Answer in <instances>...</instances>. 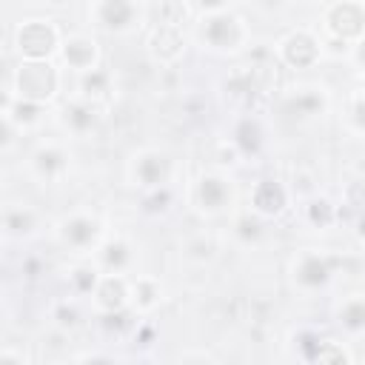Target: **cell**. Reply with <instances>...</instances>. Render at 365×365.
<instances>
[{
    "mask_svg": "<svg viewBox=\"0 0 365 365\" xmlns=\"http://www.w3.org/2000/svg\"><path fill=\"white\" fill-rule=\"evenodd\" d=\"M20 91L26 100H40L54 91V71L46 63L20 66Z\"/></svg>",
    "mask_w": 365,
    "mask_h": 365,
    "instance_id": "1",
    "label": "cell"
},
{
    "mask_svg": "<svg viewBox=\"0 0 365 365\" xmlns=\"http://www.w3.org/2000/svg\"><path fill=\"white\" fill-rule=\"evenodd\" d=\"M17 43H20V51H23V54L40 60V57H46V54L51 51V46H54V31H51L46 23H29V26L20 29Z\"/></svg>",
    "mask_w": 365,
    "mask_h": 365,
    "instance_id": "2",
    "label": "cell"
},
{
    "mask_svg": "<svg viewBox=\"0 0 365 365\" xmlns=\"http://www.w3.org/2000/svg\"><path fill=\"white\" fill-rule=\"evenodd\" d=\"M205 40L217 48H228L237 43V20L231 14H214L205 23Z\"/></svg>",
    "mask_w": 365,
    "mask_h": 365,
    "instance_id": "3",
    "label": "cell"
},
{
    "mask_svg": "<svg viewBox=\"0 0 365 365\" xmlns=\"http://www.w3.org/2000/svg\"><path fill=\"white\" fill-rule=\"evenodd\" d=\"M134 20V6L128 0H103L100 6V23L106 29H125Z\"/></svg>",
    "mask_w": 365,
    "mask_h": 365,
    "instance_id": "4",
    "label": "cell"
},
{
    "mask_svg": "<svg viewBox=\"0 0 365 365\" xmlns=\"http://www.w3.org/2000/svg\"><path fill=\"white\" fill-rule=\"evenodd\" d=\"M254 205L262 211V214H277L282 205H285V191L279 182L274 180H262L254 191Z\"/></svg>",
    "mask_w": 365,
    "mask_h": 365,
    "instance_id": "5",
    "label": "cell"
},
{
    "mask_svg": "<svg viewBox=\"0 0 365 365\" xmlns=\"http://www.w3.org/2000/svg\"><path fill=\"white\" fill-rule=\"evenodd\" d=\"M362 23H365V14H362V9L354 6V3H342V6H336L334 14H331V26H334L339 34H356V31L362 29Z\"/></svg>",
    "mask_w": 365,
    "mask_h": 365,
    "instance_id": "6",
    "label": "cell"
},
{
    "mask_svg": "<svg viewBox=\"0 0 365 365\" xmlns=\"http://www.w3.org/2000/svg\"><path fill=\"white\" fill-rule=\"evenodd\" d=\"M63 237H66V242H71L77 248H86L97 237V222L88 220V217H74L63 225Z\"/></svg>",
    "mask_w": 365,
    "mask_h": 365,
    "instance_id": "7",
    "label": "cell"
},
{
    "mask_svg": "<svg viewBox=\"0 0 365 365\" xmlns=\"http://www.w3.org/2000/svg\"><path fill=\"white\" fill-rule=\"evenodd\" d=\"M328 262L322 259V257H317V254H308V257H302V262H299V268H297V279L302 282V285H322L325 279H328Z\"/></svg>",
    "mask_w": 365,
    "mask_h": 365,
    "instance_id": "8",
    "label": "cell"
},
{
    "mask_svg": "<svg viewBox=\"0 0 365 365\" xmlns=\"http://www.w3.org/2000/svg\"><path fill=\"white\" fill-rule=\"evenodd\" d=\"M66 60L68 66L74 68H91V60H94V43L91 40H83V37H74L66 43Z\"/></svg>",
    "mask_w": 365,
    "mask_h": 365,
    "instance_id": "9",
    "label": "cell"
},
{
    "mask_svg": "<svg viewBox=\"0 0 365 365\" xmlns=\"http://www.w3.org/2000/svg\"><path fill=\"white\" fill-rule=\"evenodd\" d=\"M137 177H140L143 185H160L163 177H165V160L157 157V154H145L137 163Z\"/></svg>",
    "mask_w": 365,
    "mask_h": 365,
    "instance_id": "10",
    "label": "cell"
},
{
    "mask_svg": "<svg viewBox=\"0 0 365 365\" xmlns=\"http://www.w3.org/2000/svg\"><path fill=\"white\" fill-rule=\"evenodd\" d=\"M34 168L43 174V177H54L57 171L66 168V154L60 148H40L34 154Z\"/></svg>",
    "mask_w": 365,
    "mask_h": 365,
    "instance_id": "11",
    "label": "cell"
},
{
    "mask_svg": "<svg viewBox=\"0 0 365 365\" xmlns=\"http://www.w3.org/2000/svg\"><path fill=\"white\" fill-rule=\"evenodd\" d=\"M225 182L222 180H217V177H202V182H200V202H202V208H220L222 202H225Z\"/></svg>",
    "mask_w": 365,
    "mask_h": 365,
    "instance_id": "12",
    "label": "cell"
},
{
    "mask_svg": "<svg viewBox=\"0 0 365 365\" xmlns=\"http://www.w3.org/2000/svg\"><path fill=\"white\" fill-rule=\"evenodd\" d=\"M339 319H342L345 328H354V331H356V328H365V302H359V299L348 302V305L342 308Z\"/></svg>",
    "mask_w": 365,
    "mask_h": 365,
    "instance_id": "13",
    "label": "cell"
},
{
    "mask_svg": "<svg viewBox=\"0 0 365 365\" xmlns=\"http://www.w3.org/2000/svg\"><path fill=\"white\" fill-rule=\"evenodd\" d=\"M66 114H68V123H71L74 131H86V128L94 125V111L88 106H71Z\"/></svg>",
    "mask_w": 365,
    "mask_h": 365,
    "instance_id": "14",
    "label": "cell"
},
{
    "mask_svg": "<svg viewBox=\"0 0 365 365\" xmlns=\"http://www.w3.org/2000/svg\"><path fill=\"white\" fill-rule=\"evenodd\" d=\"M237 143L242 145V151H257V145H259V128H257V123L245 120L237 128Z\"/></svg>",
    "mask_w": 365,
    "mask_h": 365,
    "instance_id": "15",
    "label": "cell"
},
{
    "mask_svg": "<svg viewBox=\"0 0 365 365\" xmlns=\"http://www.w3.org/2000/svg\"><path fill=\"white\" fill-rule=\"evenodd\" d=\"M100 297H103V305L106 308H120L123 302V282L120 279H106V285L100 288Z\"/></svg>",
    "mask_w": 365,
    "mask_h": 365,
    "instance_id": "16",
    "label": "cell"
},
{
    "mask_svg": "<svg viewBox=\"0 0 365 365\" xmlns=\"http://www.w3.org/2000/svg\"><path fill=\"white\" fill-rule=\"evenodd\" d=\"M106 86H108V74H106V71L88 68V74L83 77V88H86V94H103Z\"/></svg>",
    "mask_w": 365,
    "mask_h": 365,
    "instance_id": "17",
    "label": "cell"
},
{
    "mask_svg": "<svg viewBox=\"0 0 365 365\" xmlns=\"http://www.w3.org/2000/svg\"><path fill=\"white\" fill-rule=\"evenodd\" d=\"M128 262V248L123 242H111L106 245V265L108 268H123Z\"/></svg>",
    "mask_w": 365,
    "mask_h": 365,
    "instance_id": "18",
    "label": "cell"
},
{
    "mask_svg": "<svg viewBox=\"0 0 365 365\" xmlns=\"http://www.w3.org/2000/svg\"><path fill=\"white\" fill-rule=\"evenodd\" d=\"M311 217H314V222H319L322 220V225L331 220V208H328V202L325 200H314L311 202Z\"/></svg>",
    "mask_w": 365,
    "mask_h": 365,
    "instance_id": "19",
    "label": "cell"
},
{
    "mask_svg": "<svg viewBox=\"0 0 365 365\" xmlns=\"http://www.w3.org/2000/svg\"><path fill=\"white\" fill-rule=\"evenodd\" d=\"M74 279H77L80 291L94 288V271H88V268H77V271H74Z\"/></svg>",
    "mask_w": 365,
    "mask_h": 365,
    "instance_id": "20",
    "label": "cell"
},
{
    "mask_svg": "<svg viewBox=\"0 0 365 365\" xmlns=\"http://www.w3.org/2000/svg\"><path fill=\"white\" fill-rule=\"evenodd\" d=\"M354 120H356L359 128H365V97L356 100V106H354Z\"/></svg>",
    "mask_w": 365,
    "mask_h": 365,
    "instance_id": "21",
    "label": "cell"
},
{
    "mask_svg": "<svg viewBox=\"0 0 365 365\" xmlns=\"http://www.w3.org/2000/svg\"><path fill=\"white\" fill-rule=\"evenodd\" d=\"M205 9H222L225 6V0H200Z\"/></svg>",
    "mask_w": 365,
    "mask_h": 365,
    "instance_id": "22",
    "label": "cell"
},
{
    "mask_svg": "<svg viewBox=\"0 0 365 365\" xmlns=\"http://www.w3.org/2000/svg\"><path fill=\"white\" fill-rule=\"evenodd\" d=\"M356 57H359V63H362V66H365V40H362V43H359V51H356Z\"/></svg>",
    "mask_w": 365,
    "mask_h": 365,
    "instance_id": "23",
    "label": "cell"
}]
</instances>
